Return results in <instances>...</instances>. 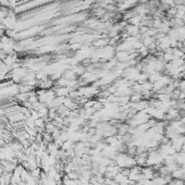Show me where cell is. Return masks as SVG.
I'll return each instance as SVG.
<instances>
[{
    "label": "cell",
    "mask_w": 185,
    "mask_h": 185,
    "mask_svg": "<svg viewBox=\"0 0 185 185\" xmlns=\"http://www.w3.org/2000/svg\"><path fill=\"white\" fill-rule=\"evenodd\" d=\"M183 27H184V28H185V23H184V25H183Z\"/></svg>",
    "instance_id": "3"
},
{
    "label": "cell",
    "mask_w": 185,
    "mask_h": 185,
    "mask_svg": "<svg viewBox=\"0 0 185 185\" xmlns=\"http://www.w3.org/2000/svg\"><path fill=\"white\" fill-rule=\"evenodd\" d=\"M125 31H126L128 36H134V37H136V36L139 34V26L128 24L126 26H125Z\"/></svg>",
    "instance_id": "1"
},
{
    "label": "cell",
    "mask_w": 185,
    "mask_h": 185,
    "mask_svg": "<svg viewBox=\"0 0 185 185\" xmlns=\"http://www.w3.org/2000/svg\"><path fill=\"white\" fill-rule=\"evenodd\" d=\"M179 89H181V90H185V79H183V80H181V81H180Z\"/></svg>",
    "instance_id": "2"
}]
</instances>
